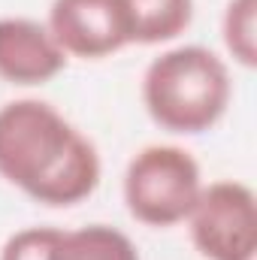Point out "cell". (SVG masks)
I'll list each match as a JSON object with an SVG mask.
<instances>
[{
	"mask_svg": "<svg viewBox=\"0 0 257 260\" xmlns=\"http://www.w3.org/2000/svg\"><path fill=\"white\" fill-rule=\"evenodd\" d=\"M100 154L46 100H9L0 106V179L40 206H76L100 185Z\"/></svg>",
	"mask_w": 257,
	"mask_h": 260,
	"instance_id": "1",
	"label": "cell"
},
{
	"mask_svg": "<svg viewBox=\"0 0 257 260\" xmlns=\"http://www.w3.org/2000/svg\"><path fill=\"white\" fill-rule=\"evenodd\" d=\"M233 82L227 64L206 46H176L160 52L142 76V103L160 130L197 136L227 112Z\"/></svg>",
	"mask_w": 257,
	"mask_h": 260,
	"instance_id": "2",
	"label": "cell"
},
{
	"mask_svg": "<svg viewBox=\"0 0 257 260\" xmlns=\"http://www.w3.org/2000/svg\"><path fill=\"white\" fill-rule=\"evenodd\" d=\"M203 191V173L182 145H145L124 170V206L145 227H176L188 221Z\"/></svg>",
	"mask_w": 257,
	"mask_h": 260,
	"instance_id": "3",
	"label": "cell"
},
{
	"mask_svg": "<svg viewBox=\"0 0 257 260\" xmlns=\"http://www.w3.org/2000/svg\"><path fill=\"white\" fill-rule=\"evenodd\" d=\"M194 248L206 260H257V200L242 182L203 185L188 215Z\"/></svg>",
	"mask_w": 257,
	"mask_h": 260,
	"instance_id": "4",
	"label": "cell"
},
{
	"mask_svg": "<svg viewBox=\"0 0 257 260\" xmlns=\"http://www.w3.org/2000/svg\"><path fill=\"white\" fill-rule=\"evenodd\" d=\"M46 27L67 58L100 61L127 46L115 0H52Z\"/></svg>",
	"mask_w": 257,
	"mask_h": 260,
	"instance_id": "5",
	"label": "cell"
},
{
	"mask_svg": "<svg viewBox=\"0 0 257 260\" xmlns=\"http://www.w3.org/2000/svg\"><path fill=\"white\" fill-rule=\"evenodd\" d=\"M67 55L46 24L21 15L0 18V79L9 85H46L64 73Z\"/></svg>",
	"mask_w": 257,
	"mask_h": 260,
	"instance_id": "6",
	"label": "cell"
},
{
	"mask_svg": "<svg viewBox=\"0 0 257 260\" xmlns=\"http://www.w3.org/2000/svg\"><path fill=\"white\" fill-rule=\"evenodd\" d=\"M127 46H160L194 21V0H115Z\"/></svg>",
	"mask_w": 257,
	"mask_h": 260,
	"instance_id": "7",
	"label": "cell"
},
{
	"mask_svg": "<svg viewBox=\"0 0 257 260\" xmlns=\"http://www.w3.org/2000/svg\"><path fill=\"white\" fill-rule=\"evenodd\" d=\"M46 260H139L127 233L109 224H88L76 230H55Z\"/></svg>",
	"mask_w": 257,
	"mask_h": 260,
	"instance_id": "8",
	"label": "cell"
},
{
	"mask_svg": "<svg viewBox=\"0 0 257 260\" xmlns=\"http://www.w3.org/2000/svg\"><path fill=\"white\" fill-rule=\"evenodd\" d=\"M221 37L239 67L251 70L257 64V0H227Z\"/></svg>",
	"mask_w": 257,
	"mask_h": 260,
	"instance_id": "9",
	"label": "cell"
},
{
	"mask_svg": "<svg viewBox=\"0 0 257 260\" xmlns=\"http://www.w3.org/2000/svg\"><path fill=\"white\" fill-rule=\"evenodd\" d=\"M55 230L58 227H24L12 233L0 248V260H46Z\"/></svg>",
	"mask_w": 257,
	"mask_h": 260,
	"instance_id": "10",
	"label": "cell"
}]
</instances>
